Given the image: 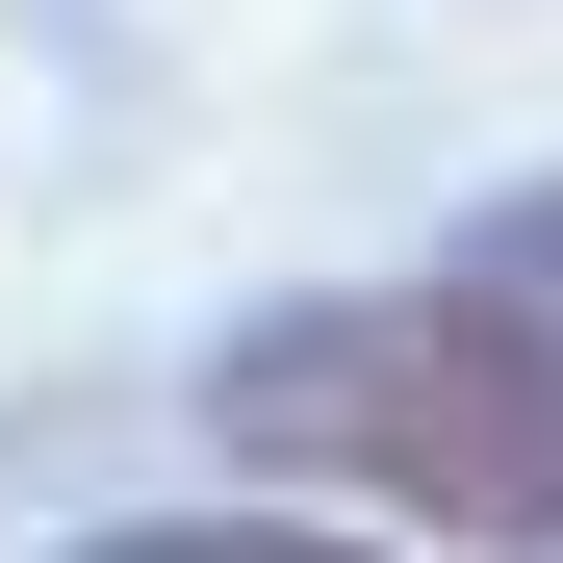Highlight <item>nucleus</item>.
Returning <instances> with one entry per match:
<instances>
[{
  "mask_svg": "<svg viewBox=\"0 0 563 563\" xmlns=\"http://www.w3.org/2000/svg\"><path fill=\"white\" fill-rule=\"evenodd\" d=\"M206 435L308 512H435L487 563H563V333L487 282H333L206 358Z\"/></svg>",
  "mask_w": 563,
  "mask_h": 563,
  "instance_id": "f257e3e1",
  "label": "nucleus"
},
{
  "mask_svg": "<svg viewBox=\"0 0 563 563\" xmlns=\"http://www.w3.org/2000/svg\"><path fill=\"white\" fill-rule=\"evenodd\" d=\"M52 563H385V538L282 487V512H129V538H52Z\"/></svg>",
  "mask_w": 563,
  "mask_h": 563,
  "instance_id": "f03ea898",
  "label": "nucleus"
},
{
  "mask_svg": "<svg viewBox=\"0 0 563 563\" xmlns=\"http://www.w3.org/2000/svg\"><path fill=\"white\" fill-rule=\"evenodd\" d=\"M461 282H487V308H538V333H563V179H512V206L461 231Z\"/></svg>",
  "mask_w": 563,
  "mask_h": 563,
  "instance_id": "7ed1b4c3",
  "label": "nucleus"
}]
</instances>
